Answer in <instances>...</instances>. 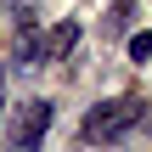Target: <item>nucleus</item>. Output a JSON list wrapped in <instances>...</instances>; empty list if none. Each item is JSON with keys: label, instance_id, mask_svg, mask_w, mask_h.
Listing matches in <instances>:
<instances>
[{"label": "nucleus", "instance_id": "5", "mask_svg": "<svg viewBox=\"0 0 152 152\" xmlns=\"http://www.w3.org/2000/svg\"><path fill=\"white\" fill-rule=\"evenodd\" d=\"M130 56H135V62H147V56H152V34H147V28L130 34Z\"/></svg>", "mask_w": 152, "mask_h": 152}, {"label": "nucleus", "instance_id": "4", "mask_svg": "<svg viewBox=\"0 0 152 152\" xmlns=\"http://www.w3.org/2000/svg\"><path fill=\"white\" fill-rule=\"evenodd\" d=\"M39 45H45V62H62V56L79 45V23H56V28H51Z\"/></svg>", "mask_w": 152, "mask_h": 152}, {"label": "nucleus", "instance_id": "1", "mask_svg": "<svg viewBox=\"0 0 152 152\" xmlns=\"http://www.w3.org/2000/svg\"><path fill=\"white\" fill-rule=\"evenodd\" d=\"M135 118H141V102L135 96H113V102H102V107L85 113V141H118Z\"/></svg>", "mask_w": 152, "mask_h": 152}, {"label": "nucleus", "instance_id": "2", "mask_svg": "<svg viewBox=\"0 0 152 152\" xmlns=\"http://www.w3.org/2000/svg\"><path fill=\"white\" fill-rule=\"evenodd\" d=\"M45 130H51V102H45V96H34V102H23V107L11 113L6 141H11V152H39Z\"/></svg>", "mask_w": 152, "mask_h": 152}, {"label": "nucleus", "instance_id": "6", "mask_svg": "<svg viewBox=\"0 0 152 152\" xmlns=\"http://www.w3.org/2000/svg\"><path fill=\"white\" fill-rule=\"evenodd\" d=\"M0 96H6V68H0Z\"/></svg>", "mask_w": 152, "mask_h": 152}, {"label": "nucleus", "instance_id": "3", "mask_svg": "<svg viewBox=\"0 0 152 152\" xmlns=\"http://www.w3.org/2000/svg\"><path fill=\"white\" fill-rule=\"evenodd\" d=\"M11 62L17 68H39L45 62V45H39V28L34 23H17L11 28Z\"/></svg>", "mask_w": 152, "mask_h": 152}]
</instances>
